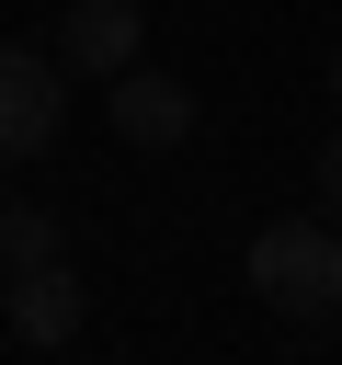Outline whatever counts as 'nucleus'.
<instances>
[{"mask_svg": "<svg viewBox=\"0 0 342 365\" xmlns=\"http://www.w3.org/2000/svg\"><path fill=\"white\" fill-rule=\"evenodd\" d=\"M319 194H331V228H342V125H331V148H319Z\"/></svg>", "mask_w": 342, "mask_h": 365, "instance_id": "obj_7", "label": "nucleus"}, {"mask_svg": "<svg viewBox=\"0 0 342 365\" xmlns=\"http://www.w3.org/2000/svg\"><path fill=\"white\" fill-rule=\"evenodd\" d=\"M68 125V68L34 46H0V160H46Z\"/></svg>", "mask_w": 342, "mask_h": 365, "instance_id": "obj_2", "label": "nucleus"}, {"mask_svg": "<svg viewBox=\"0 0 342 365\" xmlns=\"http://www.w3.org/2000/svg\"><path fill=\"white\" fill-rule=\"evenodd\" d=\"M103 91H114V137H125V148H182V137H194V91H182L171 68H137V57H125Z\"/></svg>", "mask_w": 342, "mask_h": 365, "instance_id": "obj_3", "label": "nucleus"}, {"mask_svg": "<svg viewBox=\"0 0 342 365\" xmlns=\"http://www.w3.org/2000/svg\"><path fill=\"white\" fill-rule=\"evenodd\" d=\"M11 331H23L34 354L80 342V274H68V251H57V262H34V274H11Z\"/></svg>", "mask_w": 342, "mask_h": 365, "instance_id": "obj_5", "label": "nucleus"}, {"mask_svg": "<svg viewBox=\"0 0 342 365\" xmlns=\"http://www.w3.org/2000/svg\"><path fill=\"white\" fill-rule=\"evenodd\" d=\"M251 285H262L285 319L342 308V228H331V217H274V228L251 240Z\"/></svg>", "mask_w": 342, "mask_h": 365, "instance_id": "obj_1", "label": "nucleus"}, {"mask_svg": "<svg viewBox=\"0 0 342 365\" xmlns=\"http://www.w3.org/2000/svg\"><path fill=\"white\" fill-rule=\"evenodd\" d=\"M137 34H148V11H137V0H80V11L57 23V68H80V80H114V68L137 57Z\"/></svg>", "mask_w": 342, "mask_h": 365, "instance_id": "obj_4", "label": "nucleus"}, {"mask_svg": "<svg viewBox=\"0 0 342 365\" xmlns=\"http://www.w3.org/2000/svg\"><path fill=\"white\" fill-rule=\"evenodd\" d=\"M34 262H57V217L46 205H0V285L34 274Z\"/></svg>", "mask_w": 342, "mask_h": 365, "instance_id": "obj_6", "label": "nucleus"}, {"mask_svg": "<svg viewBox=\"0 0 342 365\" xmlns=\"http://www.w3.org/2000/svg\"><path fill=\"white\" fill-rule=\"evenodd\" d=\"M331 103H342V46H331Z\"/></svg>", "mask_w": 342, "mask_h": 365, "instance_id": "obj_8", "label": "nucleus"}]
</instances>
